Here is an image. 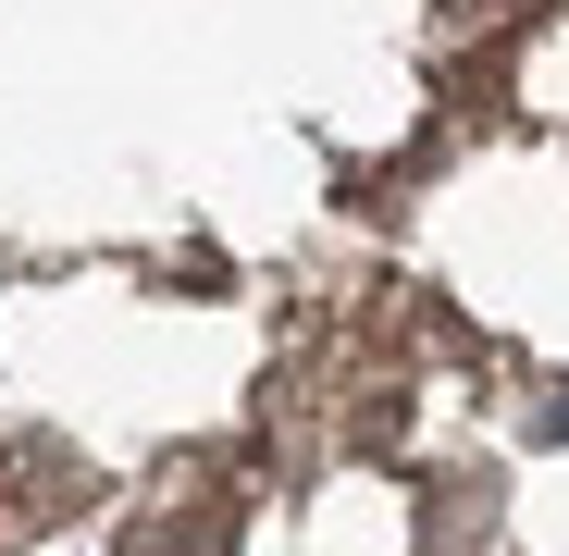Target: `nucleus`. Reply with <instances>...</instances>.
<instances>
[{"instance_id": "obj_1", "label": "nucleus", "mask_w": 569, "mask_h": 556, "mask_svg": "<svg viewBox=\"0 0 569 556\" xmlns=\"http://www.w3.org/2000/svg\"><path fill=\"white\" fill-rule=\"evenodd\" d=\"M223 532H236V519H223V507H199V519H173V532H149L137 556H223Z\"/></svg>"}]
</instances>
